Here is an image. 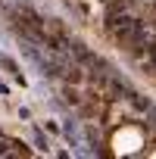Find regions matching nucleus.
I'll return each mask as SVG.
<instances>
[{"instance_id":"1","label":"nucleus","mask_w":156,"mask_h":159,"mask_svg":"<svg viewBox=\"0 0 156 159\" xmlns=\"http://www.w3.org/2000/svg\"><path fill=\"white\" fill-rule=\"evenodd\" d=\"M147 66H150V72L156 75V44H150V47H147Z\"/></svg>"}]
</instances>
